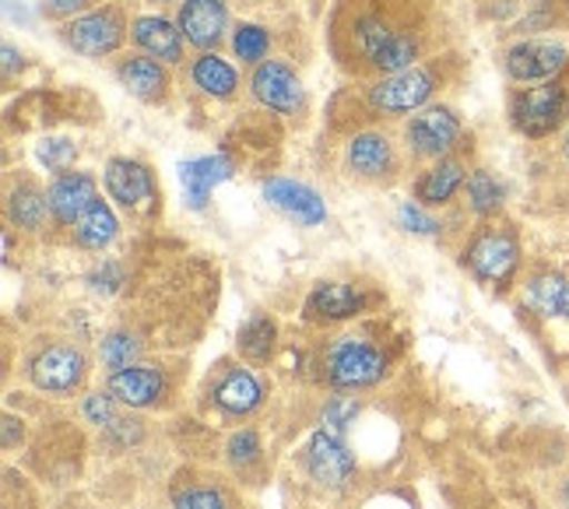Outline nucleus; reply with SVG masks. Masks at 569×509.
<instances>
[{
    "mask_svg": "<svg viewBox=\"0 0 569 509\" xmlns=\"http://www.w3.org/2000/svg\"><path fill=\"white\" fill-rule=\"evenodd\" d=\"M569 113V81H545L538 88H528L513 99V123L520 134L545 138L566 120Z\"/></svg>",
    "mask_w": 569,
    "mask_h": 509,
    "instance_id": "nucleus-1",
    "label": "nucleus"
},
{
    "mask_svg": "<svg viewBox=\"0 0 569 509\" xmlns=\"http://www.w3.org/2000/svg\"><path fill=\"white\" fill-rule=\"evenodd\" d=\"M356 39H359V50L369 57V63L387 74H401L415 68V57H419V39L408 32L387 29L380 18H362Z\"/></svg>",
    "mask_w": 569,
    "mask_h": 509,
    "instance_id": "nucleus-2",
    "label": "nucleus"
},
{
    "mask_svg": "<svg viewBox=\"0 0 569 509\" xmlns=\"http://www.w3.org/2000/svg\"><path fill=\"white\" fill-rule=\"evenodd\" d=\"M331 383L335 387H373L387 362L383 356L373 348V345H366L359 338H341L335 348H331Z\"/></svg>",
    "mask_w": 569,
    "mask_h": 509,
    "instance_id": "nucleus-3",
    "label": "nucleus"
},
{
    "mask_svg": "<svg viewBox=\"0 0 569 509\" xmlns=\"http://www.w3.org/2000/svg\"><path fill=\"white\" fill-rule=\"evenodd\" d=\"M432 92H436V78L422 68H408L401 74H390L387 81H380L373 92H369V102L383 109V113H411V109H419Z\"/></svg>",
    "mask_w": 569,
    "mask_h": 509,
    "instance_id": "nucleus-4",
    "label": "nucleus"
},
{
    "mask_svg": "<svg viewBox=\"0 0 569 509\" xmlns=\"http://www.w3.org/2000/svg\"><path fill=\"white\" fill-rule=\"evenodd\" d=\"M517 260H520L517 242L507 232H481L468 250L471 271L481 281H492V285L510 281V275L517 271Z\"/></svg>",
    "mask_w": 569,
    "mask_h": 509,
    "instance_id": "nucleus-5",
    "label": "nucleus"
},
{
    "mask_svg": "<svg viewBox=\"0 0 569 509\" xmlns=\"http://www.w3.org/2000/svg\"><path fill=\"white\" fill-rule=\"evenodd\" d=\"M566 68V47L559 42H520L507 53V74L513 81H552Z\"/></svg>",
    "mask_w": 569,
    "mask_h": 509,
    "instance_id": "nucleus-6",
    "label": "nucleus"
},
{
    "mask_svg": "<svg viewBox=\"0 0 569 509\" xmlns=\"http://www.w3.org/2000/svg\"><path fill=\"white\" fill-rule=\"evenodd\" d=\"M81 380H84V356L78 348L57 345V348H47L32 362V383L39 390L63 393V390H74Z\"/></svg>",
    "mask_w": 569,
    "mask_h": 509,
    "instance_id": "nucleus-7",
    "label": "nucleus"
},
{
    "mask_svg": "<svg viewBox=\"0 0 569 509\" xmlns=\"http://www.w3.org/2000/svg\"><path fill=\"white\" fill-rule=\"evenodd\" d=\"M253 96L264 106L278 109V113H296L302 106V84L289 63L268 60V63H260L253 74Z\"/></svg>",
    "mask_w": 569,
    "mask_h": 509,
    "instance_id": "nucleus-8",
    "label": "nucleus"
},
{
    "mask_svg": "<svg viewBox=\"0 0 569 509\" xmlns=\"http://www.w3.org/2000/svg\"><path fill=\"white\" fill-rule=\"evenodd\" d=\"M68 42L84 57H106L123 42V26L117 14H84L68 26Z\"/></svg>",
    "mask_w": 569,
    "mask_h": 509,
    "instance_id": "nucleus-9",
    "label": "nucleus"
},
{
    "mask_svg": "<svg viewBox=\"0 0 569 509\" xmlns=\"http://www.w3.org/2000/svg\"><path fill=\"white\" fill-rule=\"evenodd\" d=\"M457 134H461V123L450 109H422L408 123V144L419 154H443L457 141Z\"/></svg>",
    "mask_w": 569,
    "mask_h": 509,
    "instance_id": "nucleus-10",
    "label": "nucleus"
},
{
    "mask_svg": "<svg viewBox=\"0 0 569 509\" xmlns=\"http://www.w3.org/2000/svg\"><path fill=\"white\" fill-rule=\"evenodd\" d=\"M306 463H310V475L323 485H345L356 471V457L348 453L345 442L335 432H317L310 442V453H306Z\"/></svg>",
    "mask_w": 569,
    "mask_h": 509,
    "instance_id": "nucleus-11",
    "label": "nucleus"
},
{
    "mask_svg": "<svg viewBox=\"0 0 569 509\" xmlns=\"http://www.w3.org/2000/svg\"><path fill=\"white\" fill-rule=\"evenodd\" d=\"M226 0H187L180 8V32L187 36V42L193 47H214L218 39L226 32Z\"/></svg>",
    "mask_w": 569,
    "mask_h": 509,
    "instance_id": "nucleus-12",
    "label": "nucleus"
},
{
    "mask_svg": "<svg viewBox=\"0 0 569 509\" xmlns=\"http://www.w3.org/2000/svg\"><path fill=\"white\" fill-rule=\"evenodd\" d=\"M106 190L123 208H144L151 197H156L151 172L141 162H130V159H113L106 166Z\"/></svg>",
    "mask_w": 569,
    "mask_h": 509,
    "instance_id": "nucleus-13",
    "label": "nucleus"
},
{
    "mask_svg": "<svg viewBox=\"0 0 569 509\" xmlns=\"http://www.w3.org/2000/svg\"><path fill=\"white\" fill-rule=\"evenodd\" d=\"M264 197L278 208L284 211L292 221H299V226H320V221L327 218V208L320 197L302 187V183H292V180H268L264 183Z\"/></svg>",
    "mask_w": 569,
    "mask_h": 509,
    "instance_id": "nucleus-14",
    "label": "nucleus"
},
{
    "mask_svg": "<svg viewBox=\"0 0 569 509\" xmlns=\"http://www.w3.org/2000/svg\"><path fill=\"white\" fill-rule=\"evenodd\" d=\"M96 183L84 172H63L50 187V211L60 226H78V218L92 208Z\"/></svg>",
    "mask_w": 569,
    "mask_h": 509,
    "instance_id": "nucleus-15",
    "label": "nucleus"
},
{
    "mask_svg": "<svg viewBox=\"0 0 569 509\" xmlns=\"http://www.w3.org/2000/svg\"><path fill=\"white\" fill-rule=\"evenodd\" d=\"M232 176V162L226 154H208V159H193V162H183L180 166V180H183V193L190 208H204L208 204V193L229 180Z\"/></svg>",
    "mask_w": 569,
    "mask_h": 509,
    "instance_id": "nucleus-16",
    "label": "nucleus"
},
{
    "mask_svg": "<svg viewBox=\"0 0 569 509\" xmlns=\"http://www.w3.org/2000/svg\"><path fill=\"white\" fill-rule=\"evenodd\" d=\"M162 390H166L162 372L148 366H130L123 372H113V380H109V397H117V401L134 405V408L159 401Z\"/></svg>",
    "mask_w": 569,
    "mask_h": 509,
    "instance_id": "nucleus-17",
    "label": "nucleus"
},
{
    "mask_svg": "<svg viewBox=\"0 0 569 509\" xmlns=\"http://www.w3.org/2000/svg\"><path fill=\"white\" fill-rule=\"evenodd\" d=\"M180 29L172 26V21L166 18H138L134 21V39H138V47H144L151 57H159V60H169V63H177L183 57V42H180Z\"/></svg>",
    "mask_w": 569,
    "mask_h": 509,
    "instance_id": "nucleus-18",
    "label": "nucleus"
},
{
    "mask_svg": "<svg viewBox=\"0 0 569 509\" xmlns=\"http://www.w3.org/2000/svg\"><path fill=\"white\" fill-rule=\"evenodd\" d=\"M359 309H362V299L348 289V285H338V281L317 285L310 302H306V313L320 320H345V317H356Z\"/></svg>",
    "mask_w": 569,
    "mask_h": 509,
    "instance_id": "nucleus-19",
    "label": "nucleus"
},
{
    "mask_svg": "<svg viewBox=\"0 0 569 509\" xmlns=\"http://www.w3.org/2000/svg\"><path fill=\"white\" fill-rule=\"evenodd\" d=\"M260 397H264V390H260V383L247 369L226 372V380L214 387V401L232 415H250L260 405Z\"/></svg>",
    "mask_w": 569,
    "mask_h": 509,
    "instance_id": "nucleus-20",
    "label": "nucleus"
},
{
    "mask_svg": "<svg viewBox=\"0 0 569 509\" xmlns=\"http://www.w3.org/2000/svg\"><path fill=\"white\" fill-rule=\"evenodd\" d=\"M78 242L81 247H92V250H102V247H109V242L117 239V214L109 211V204L106 201H92V208L84 211L81 218H78Z\"/></svg>",
    "mask_w": 569,
    "mask_h": 509,
    "instance_id": "nucleus-21",
    "label": "nucleus"
},
{
    "mask_svg": "<svg viewBox=\"0 0 569 509\" xmlns=\"http://www.w3.org/2000/svg\"><path fill=\"white\" fill-rule=\"evenodd\" d=\"M348 162H352V169L362 176H383L393 162L390 141L380 134H359L352 144H348Z\"/></svg>",
    "mask_w": 569,
    "mask_h": 509,
    "instance_id": "nucleus-22",
    "label": "nucleus"
},
{
    "mask_svg": "<svg viewBox=\"0 0 569 509\" xmlns=\"http://www.w3.org/2000/svg\"><path fill=\"white\" fill-rule=\"evenodd\" d=\"M461 183H465V166L461 162H440L422 176L415 193H419V201H426V204H447Z\"/></svg>",
    "mask_w": 569,
    "mask_h": 509,
    "instance_id": "nucleus-23",
    "label": "nucleus"
},
{
    "mask_svg": "<svg viewBox=\"0 0 569 509\" xmlns=\"http://www.w3.org/2000/svg\"><path fill=\"white\" fill-rule=\"evenodd\" d=\"M120 81L134 96L156 99L162 88H166V71L159 68L156 60H148V57H130L127 63H120Z\"/></svg>",
    "mask_w": 569,
    "mask_h": 509,
    "instance_id": "nucleus-24",
    "label": "nucleus"
},
{
    "mask_svg": "<svg viewBox=\"0 0 569 509\" xmlns=\"http://www.w3.org/2000/svg\"><path fill=\"white\" fill-rule=\"evenodd\" d=\"M193 81H197V88H204L208 96H218V99H226V96L236 92V71L214 53H204L201 60L193 63Z\"/></svg>",
    "mask_w": 569,
    "mask_h": 509,
    "instance_id": "nucleus-25",
    "label": "nucleus"
},
{
    "mask_svg": "<svg viewBox=\"0 0 569 509\" xmlns=\"http://www.w3.org/2000/svg\"><path fill=\"white\" fill-rule=\"evenodd\" d=\"M566 289L569 281L562 275H538L531 281V302L541 317H559L566 313Z\"/></svg>",
    "mask_w": 569,
    "mask_h": 509,
    "instance_id": "nucleus-26",
    "label": "nucleus"
},
{
    "mask_svg": "<svg viewBox=\"0 0 569 509\" xmlns=\"http://www.w3.org/2000/svg\"><path fill=\"white\" fill-rule=\"evenodd\" d=\"M239 348H243L247 359H268L274 348V323L268 317H250L239 330Z\"/></svg>",
    "mask_w": 569,
    "mask_h": 509,
    "instance_id": "nucleus-27",
    "label": "nucleus"
},
{
    "mask_svg": "<svg viewBox=\"0 0 569 509\" xmlns=\"http://www.w3.org/2000/svg\"><path fill=\"white\" fill-rule=\"evenodd\" d=\"M468 197H471V208L478 214H489L502 204V187L496 183V176H489L486 169H478L471 172V180H468Z\"/></svg>",
    "mask_w": 569,
    "mask_h": 509,
    "instance_id": "nucleus-28",
    "label": "nucleus"
},
{
    "mask_svg": "<svg viewBox=\"0 0 569 509\" xmlns=\"http://www.w3.org/2000/svg\"><path fill=\"white\" fill-rule=\"evenodd\" d=\"M268 47H271V39H268V32L260 29V26H239V29H236L232 50H236L239 60L260 63V60L268 57Z\"/></svg>",
    "mask_w": 569,
    "mask_h": 509,
    "instance_id": "nucleus-29",
    "label": "nucleus"
},
{
    "mask_svg": "<svg viewBox=\"0 0 569 509\" xmlns=\"http://www.w3.org/2000/svg\"><path fill=\"white\" fill-rule=\"evenodd\" d=\"M50 201H42L36 190H14L11 193V218L18 221L21 229H36L42 214H47Z\"/></svg>",
    "mask_w": 569,
    "mask_h": 509,
    "instance_id": "nucleus-30",
    "label": "nucleus"
},
{
    "mask_svg": "<svg viewBox=\"0 0 569 509\" xmlns=\"http://www.w3.org/2000/svg\"><path fill=\"white\" fill-rule=\"evenodd\" d=\"M134 359H138V341L130 338V335H113L102 345V362L113 372L130 369V362H134Z\"/></svg>",
    "mask_w": 569,
    "mask_h": 509,
    "instance_id": "nucleus-31",
    "label": "nucleus"
},
{
    "mask_svg": "<svg viewBox=\"0 0 569 509\" xmlns=\"http://www.w3.org/2000/svg\"><path fill=\"white\" fill-rule=\"evenodd\" d=\"M356 415H359V408H356V401H348V397H335L331 405H327V415H323V422L331 426V432L335 436H341L348 426L356 422Z\"/></svg>",
    "mask_w": 569,
    "mask_h": 509,
    "instance_id": "nucleus-32",
    "label": "nucleus"
},
{
    "mask_svg": "<svg viewBox=\"0 0 569 509\" xmlns=\"http://www.w3.org/2000/svg\"><path fill=\"white\" fill-rule=\"evenodd\" d=\"M177 506L180 509H226V499L214 489H190L187 496H180Z\"/></svg>",
    "mask_w": 569,
    "mask_h": 509,
    "instance_id": "nucleus-33",
    "label": "nucleus"
},
{
    "mask_svg": "<svg viewBox=\"0 0 569 509\" xmlns=\"http://www.w3.org/2000/svg\"><path fill=\"white\" fill-rule=\"evenodd\" d=\"M39 159L47 162L50 169H63L74 159V144H68V141H47V144L39 148Z\"/></svg>",
    "mask_w": 569,
    "mask_h": 509,
    "instance_id": "nucleus-34",
    "label": "nucleus"
},
{
    "mask_svg": "<svg viewBox=\"0 0 569 509\" xmlns=\"http://www.w3.org/2000/svg\"><path fill=\"white\" fill-rule=\"evenodd\" d=\"M257 436L253 432H239L232 442H229V457H232V463H250L253 457H257Z\"/></svg>",
    "mask_w": 569,
    "mask_h": 509,
    "instance_id": "nucleus-35",
    "label": "nucleus"
},
{
    "mask_svg": "<svg viewBox=\"0 0 569 509\" xmlns=\"http://www.w3.org/2000/svg\"><path fill=\"white\" fill-rule=\"evenodd\" d=\"M89 418L96 426H113V397H102V393H92L89 405H84Z\"/></svg>",
    "mask_w": 569,
    "mask_h": 509,
    "instance_id": "nucleus-36",
    "label": "nucleus"
},
{
    "mask_svg": "<svg viewBox=\"0 0 569 509\" xmlns=\"http://www.w3.org/2000/svg\"><path fill=\"white\" fill-rule=\"evenodd\" d=\"M401 226H408L411 232H436V229H440L432 218H426L419 208H411V204H405V208H401Z\"/></svg>",
    "mask_w": 569,
    "mask_h": 509,
    "instance_id": "nucleus-37",
    "label": "nucleus"
},
{
    "mask_svg": "<svg viewBox=\"0 0 569 509\" xmlns=\"http://www.w3.org/2000/svg\"><path fill=\"white\" fill-rule=\"evenodd\" d=\"M89 0H50V8L57 11V14H71V11H81Z\"/></svg>",
    "mask_w": 569,
    "mask_h": 509,
    "instance_id": "nucleus-38",
    "label": "nucleus"
},
{
    "mask_svg": "<svg viewBox=\"0 0 569 509\" xmlns=\"http://www.w3.org/2000/svg\"><path fill=\"white\" fill-rule=\"evenodd\" d=\"M14 63H21V57H14V50H11V47H4V74H11V71H14Z\"/></svg>",
    "mask_w": 569,
    "mask_h": 509,
    "instance_id": "nucleus-39",
    "label": "nucleus"
},
{
    "mask_svg": "<svg viewBox=\"0 0 569 509\" xmlns=\"http://www.w3.org/2000/svg\"><path fill=\"white\" fill-rule=\"evenodd\" d=\"M4 426H8V429H4V447H11V442H14V426H18V422H14V418H4Z\"/></svg>",
    "mask_w": 569,
    "mask_h": 509,
    "instance_id": "nucleus-40",
    "label": "nucleus"
},
{
    "mask_svg": "<svg viewBox=\"0 0 569 509\" xmlns=\"http://www.w3.org/2000/svg\"><path fill=\"white\" fill-rule=\"evenodd\" d=\"M566 317H569V289H566Z\"/></svg>",
    "mask_w": 569,
    "mask_h": 509,
    "instance_id": "nucleus-41",
    "label": "nucleus"
},
{
    "mask_svg": "<svg viewBox=\"0 0 569 509\" xmlns=\"http://www.w3.org/2000/svg\"><path fill=\"white\" fill-rule=\"evenodd\" d=\"M566 506H569V485H566Z\"/></svg>",
    "mask_w": 569,
    "mask_h": 509,
    "instance_id": "nucleus-42",
    "label": "nucleus"
},
{
    "mask_svg": "<svg viewBox=\"0 0 569 509\" xmlns=\"http://www.w3.org/2000/svg\"><path fill=\"white\" fill-rule=\"evenodd\" d=\"M566 159H569V138H566Z\"/></svg>",
    "mask_w": 569,
    "mask_h": 509,
    "instance_id": "nucleus-43",
    "label": "nucleus"
}]
</instances>
